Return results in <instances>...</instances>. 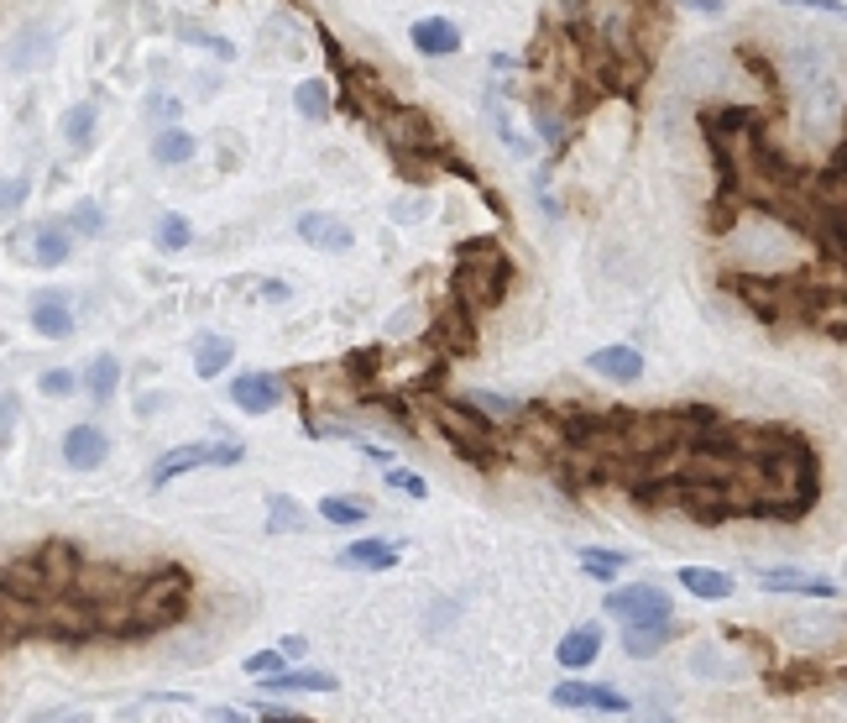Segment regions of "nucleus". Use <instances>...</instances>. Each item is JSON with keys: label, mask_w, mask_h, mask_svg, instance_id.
<instances>
[{"label": "nucleus", "mask_w": 847, "mask_h": 723, "mask_svg": "<svg viewBox=\"0 0 847 723\" xmlns=\"http://www.w3.org/2000/svg\"><path fill=\"white\" fill-rule=\"evenodd\" d=\"M194 608V583L183 566H158L152 577H141L137 598L126 608V624H120V640H147V635H162L173 624L189 619Z\"/></svg>", "instance_id": "1"}, {"label": "nucleus", "mask_w": 847, "mask_h": 723, "mask_svg": "<svg viewBox=\"0 0 847 723\" xmlns=\"http://www.w3.org/2000/svg\"><path fill=\"white\" fill-rule=\"evenodd\" d=\"M795 231L780 216H749V221L728 226V262L738 273H759V279H785L795 268Z\"/></svg>", "instance_id": "2"}, {"label": "nucleus", "mask_w": 847, "mask_h": 723, "mask_svg": "<svg viewBox=\"0 0 847 723\" xmlns=\"http://www.w3.org/2000/svg\"><path fill=\"white\" fill-rule=\"evenodd\" d=\"M80 566H84V556L74 541H47V545L27 551V556H17V562L6 566L0 587H11V593H21V598H32V602H53V598H63V593H74Z\"/></svg>", "instance_id": "3"}, {"label": "nucleus", "mask_w": 847, "mask_h": 723, "mask_svg": "<svg viewBox=\"0 0 847 723\" xmlns=\"http://www.w3.org/2000/svg\"><path fill=\"white\" fill-rule=\"evenodd\" d=\"M137 587H141V577L120 562H84L80 577H74V593H80L84 602H95L99 629L116 635V640H120V624H126V608L137 598Z\"/></svg>", "instance_id": "4"}, {"label": "nucleus", "mask_w": 847, "mask_h": 723, "mask_svg": "<svg viewBox=\"0 0 847 723\" xmlns=\"http://www.w3.org/2000/svg\"><path fill=\"white\" fill-rule=\"evenodd\" d=\"M430 420H434V430H440V436H445V441H451L472 467H481V472L493 467L502 436L493 430V420H487L481 409H472L466 399H430Z\"/></svg>", "instance_id": "5"}, {"label": "nucleus", "mask_w": 847, "mask_h": 723, "mask_svg": "<svg viewBox=\"0 0 847 723\" xmlns=\"http://www.w3.org/2000/svg\"><path fill=\"white\" fill-rule=\"evenodd\" d=\"M512 283V262L497 252L493 241H472L460 247V268H455V294L466 310H493Z\"/></svg>", "instance_id": "6"}, {"label": "nucleus", "mask_w": 847, "mask_h": 723, "mask_svg": "<svg viewBox=\"0 0 847 723\" xmlns=\"http://www.w3.org/2000/svg\"><path fill=\"white\" fill-rule=\"evenodd\" d=\"M377 126H382L388 147L398 153V163H419L424 153H440L434 120L424 116V111H414V105H388V111L377 116Z\"/></svg>", "instance_id": "7"}, {"label": "nucleus", "mask_w": 847, "mask_h": 723, "mask_svg": "<svg viewBox=\"0 0 847 723\" xmlns=\"http://www.w3.org/2000/svg\"><path fill=\"white\" fill-rule=\"evenodd\" d=\"M780 640L790 650H801V656H827V650H837L847 640V619L832 614V608H801V614H790L780 624Z\"/></svg>", "instance_id": "8"}, {"label": "nucleus", "mask_w": 847, "mask_h": 723, "mask_svg": "<svg viewBox=\"0 0 847 723\" xmlns=\"http://www.w3.org/2000/svg\"><path fill=\"white\" fill-rule=\"evenodd\" d=\"M42 635H47V640H63V645L95 640V635H105V629H99V608L84 602L80 593H63V598L42 602Z\"/></svg>", "instance_id": "9"}, {"label": "nucleus", "mask_w": 847, "mask_h": 723, "mask_svg": "<svg viewBox=\"0 0 847 723\" xmlns=\"http://www.w3.org/2000/svg\"><path fill=\"white\" fill-rule=\"evenodd\" d=\"M236 462H241V446H231V441L178 446V451H168V457H158V462H152V488H168L173 478L194 472V467H236Z\"/></svg>", "instance_id": "10"}, {"label": "nucleus", "mask_w": 847, "mask_h": 723, "mask_svg": "<svg viewBox=\"0 0 847 723\" xmlns=\"http://www.w3.org/2000/svg\"><path fill=\"white\" fill-rule=\"evenodd\" d=\"M607 614L623 624H670V598H665V587H654V583L612 587Z\"/></svg>", "instance_id": "11"}, {"label": "nucleus", "mask_w": 847, "mask_h": 723, "mask_svg": "<svg viewBox=\"0 0 847 723\" xmlns=\"http://www.w3.org/2000/svg\"><path fill=\"white\" fill-rule=\"evenodd\" d=\"M690 677L696 682H711V687H732L749 677V661L743 656H732L728 645H696V656H690Z\"/></svg>", "instance_id": "12"}, {"label": "nucleus", "mask_w": 847, "mask_h": 723, "mask_svg": "<svg viewBox=\"0 0 847 723\" xmlns=\"http://www.w3.org/2000/svg\"><path fill=\"white\" fill-rule=\"evenodd\" d=\"M550 703L554 708H596V713H628V698L623 692H612V682H560L550 687Z\"/></svg>", "instance_id": "13"}, {"label": "nucleus", "mask_w": 847, "mask_h": 723, "mask_svg": "<svg viewBox=\"0 0 847 723\" xmlns=\"http://www.w3.org/2000/svg\"><path fill=\"white\" fill-rule=\"evenodd\" d=\"M231 404L241 415H273L283 404V378H273V373H241L231 383Z\"/></svg>", "instance_id": "14"}, {"label": "nucleus", "mask_w": 847, "mask_h": 723, "mask_svg": "<svg viewBox=\"0 0 847 723\" xmlns=\"http://www.w3.org/2000/svg\"><path fill=\"white\" fill-rule=\"evenodd\" d=\"M27 635H42V602L0 587V645L27 640Z\"/></svg>", "instance_id": "15"}, {"label": "nucleus", "mask_w": 847, "mask_h": 723, "mask_svg": "<svg viewBox=\"0 0 847 723\" xmlns=\"http://www.w3.org/2000/svg\"><path fill=\"white\" fill-rule=\"evenodd\" d=\"M105 457H110V436H105L99 425H74V430L63 436V462L74 467V472H95Z\"/></svg>", "instance_id": "16"}, {"label": "nucleus", "mask_w": 847, "mask_h": 723, "mask_svg": "<svg viewBox=\"0 0 847 723\" xmlns=\"http://www.w3.org/2000/svg\"><path fill=\"white\" fill-rule=\"evenodd\" d=\"M753 583L764 593H806V598H832L837 593L827 577H811V572H795V566H753Z\"/></svg>", "instance_id": "17"}, {"label": "nucleus", "mask_w": 847, "mask_h": 723, "mask_svg": "<svg viewBox=\"0 0 847 723\" xmlns=\"http://www.w3.org/2000/svg\"><path fill=\"white\" fill-rule=\"evenodd\" d=\"M294 226H298V241H309V247H319V252H346V247H351V226L340 221V216L304 210Z\"/></svg>", "instance_id": "18"}, {"label": "nucleus", "mask_w": 847, "mask_h": 723, "mask_svg": "<svg viewBox=\"0 0 847 723\" xmlns=\"http://www.w3.org/2000/svg\"><path fill=\"white\" fill-rule=\"evenodd\" d=\"M586 367H592L596 378H607V383H638V378H644V352L617 342V346L592 352V357H586Z\"/></svg>", "instance_id": "19"}, {"label": "nucleus", "mask_w": 847, "mask_h": 723, "mask_svg": "<svg viewBox=\"0 0 847 723\" xmlns=\"http://www.w3.org/2000/svg\"><path fill=\"white\" fill-rule=\"evenodd\" d=\"M596 656H602V624H575L571 635L554 645V661L565 666V671H586Z\"/></svg>", "instance_id": "20"}, {"label": "nucleus", "mask_w": 847, "mask_h": 723, "mask_svg": "<svg viewBox=\"0 0 847 723\" xmlns=\"http://www.w3.org/2000/svg\"><path fill=\"white\" fill-rule=\"evenodd\" d=\"M32 325H38V336L47 342H63V336H74V315H68V294H38L32 300Z\"/></svg>", "instance_id": "21"}, {"label": "nucleus", "mask_w": 847, "mask_h": 723, "mask_svg": "<svg viewBox=\"0 0 847 723\" xmlns=\"http://www.w3.org/2000/svg\"><path fill=\"white\" fill-rule=\"evenodd\" d=\"M670 624H623V656L628 661H654L670 645Z\"/></svg>", "instance_id": "22"}, {"label": "nucleus", "mask_w": 847, "mask_h": 723, "mask_svg": "<svg viewBox=\"0 0 847 723\" xmlns=\"http://www.w3.org/2000/svg\"><path fill=\"white\" fill-rule=\"evenodd\" d=\"M53 59V32L47 27H27L17 42H11V69H21V74H32V69H42V63Z\"/></svg>", "instance_id": "23"}, {"label": "nucleus", "mask_w": 847, "mask_h": 723, "mask_svg": "<svg viewBox=\"0 0 847 723\" xmlns=\"http://www.w3.org/2000/svg\"><path fill=\"white\" fill-rule=\"evenodd\" d=\"M414 48L424 53V59H451L455 48H460V32H455L445 17H424L414 27Z\"/></svg>", "instance_id": "24"}, {"label": "nucleus", "mask_w": 847, "mask_h": 723, "mask_svg": "<svg viewBox=\"0 0 847 723\" xmlns=\"http://www.w3.org/2000/svg\"><path fill=\"white\" fill-rule=\"evenodd\" d=\"M262 692H336V677L330 671H304V666H288L277 677H262Z\"/></svg>", "instance_id": "25"}, {"label": "nucleus", "mask_w": 847, "mask_h": 723, "mask_svg": "<svg viewBox=\"0 0 847 723\" xmlns=\"http://www.w3.org/2000/svg\"><path fill=\"white\" fill-rule=\"evenodd\" d=\"M336 562L351 566V572H388V566L398 562V545L393 541H356L340 551Z\"/></svg>", "instance_id": "26"}, {"label": "nucleus", "mask_w": 847, "mask_h": 723, "mask_svg": "<svg viewBox=\"0 0 847 723\" xmlns=\"http://www.w3.org/2000/svg\"><path fill=\"white\" fill-rule=\"evenodd\" d=\"M231 357H236V342H231V336H215V331L194 336V373H199V378H215V373H225V367H231Z\"/></svg>", "instance_id": "27"}, {"label": "nucleus", "mask_w": 847, "mask_h": 723, "mask_svg": "<svg viewBox=\"0 0 847 723\" xmlns=\"http://www.w3.org/2000/svg\"><path fill=\"white\" fill-rule=\"evenodd\" d=\"M680 587L701 602H728L732 598V577L728 572H711V566H686V572H680Z\"/></svg>", "instance_id": "28"}, {"label": "nucleus", "mask_w": 847, "mask_h": 723, "mask_svg": "<svg viewBox=\"0 0 847 723\" xmlns=\"http://www.w3.org/2000/svg\"><path fill=\"white\" fill-rule=\"evenodd\" d=\"M199 153L194 132H183V126H162L158 137H152V158L162 163V168H178V163H189Z\"/></svg>", "instance_id": "29"}, {"label": "nucleus", "mask_w": 847, "mask_h": 723, "mask_svg": "<svg viewBox=\"0 0 847 723\" xmlns=\"http://www.w3.org/2000/svg\"><path fill=\"white\" fill-rule=\"evenodd\" d=\"M304 524H309V509L298 499H288V493H273V499H267V530H273V535H298Z\"/></svg>", "instance_id": "30"}, {"label": "nucleus", "mask_w": 847, "mask_h": 723, "mask_svg": "<svg viewBox=\"0 0 847 723\" xmlns=\"http://www.w3.org/2000/svg\"><path fill=\"white\" fill-rule=\"evenodd\" d=\"M602 273H607L612 283H638V252L633 247H623V241H602Z\"/></svg>", "instance_id": "31"}, {"label": "nucleus", "mask_w": 847, "mask_h": 723, "mask_svg": "<svg viewBox=\"0 0 847 723\" xmlns=\"http://www.w3.org/2000/svg\"><path fill=\"white\" fill-rule=\"evenodd\" d=\"M319 520H330L336 530H356V524H367V503L330 493V499H319Z\"/></svg>", "instance_id": "32"}, {"label": "nucleus", "mask_w": 847, "mask_h": 723, "mask_svg": "<svg viewBox=\"0 0 847 723\" xmlns=\"http://www.w3.org/2000/svg\"><path fill=\"white\" fill-rule=\"evenodd\" d=\"M466 404L481 409L487 420H518V415H523V404L508 399V394H493V388H466Z\"/></svg>", "instance_id": "33"}, {"label": "nucleus", "mask_w": 847, "mask_h": 723, "mask_svg": "<svg viewBox=\"0 0 847 723\" xmlns=\"http://www.w3.org/2000/svg\"><path fill=\"white\" fill-rule=\"evenodd\" d=\"M294 105H298V116H304V120H325V116H330V84H325V80H304V84H298V95H294Z\"/></svg>", "instance_id": "34"}, {"label": "nucleus", "mask_w": 847, "mask_h": 723, "mask_svg": "<svg viewBox=\"0 0 847 723\" xmlns=\"http://www.w3.org/2000/svg\"><path fill=\"white\" fill-rule=\"evenodd\" d=\"M581 566H586V577L612 583V577L628 566V556H623V551H607V545H586V551H581Z\"/></svg>", "instance_id": "35"}, {"label": "nucleus", "mask_w": 847, "mask_h": 723, "mask_svg": "<svg viewBox=\"0 0 847 723\" xmlns=\"http://www.w3.org/2000/svg\"><path fill=\"white\" fill-rule=\"evenodd\" d=\"M84 383H89V394H95V399H110V394H116V383H120V362L116 357H95V362H89V373H84Z\"/></svg>", "instance_id": "36"}, {"label": "nucleus", "mask_w": 847, "mask_h": 723, "mask_svg": "<svg viewBox=\"0 0 847 723\" xmlns=\"http://www.w3.org/2000/svg\"><path fill=\"white\" fill-rule=\"evenodd\" d=\"M152 237H158L162 252H183V247L194 241V226L183 221V216H158V231H152Z\"/></svg>", "instance_id": "37"}, {"label": "nucleus", "mask_w": 847, "mask_h": 723, "mask_svg": "<svg viewBox=\"0 0 847 723\" xmlns=\"http://www.w3.org/2000/svg\"><path fill=\"white\" fill-rule=\"evenodd\" d=\"M95 120H99L95 105H74V111L63 116V137L74 142V147H84V142L95 137Z\"/></svg>", "instance_id": "38"}, {"label": "nucleus", "mask_w": 847, "mask_h": 723, "mask_svg": "<svg viewBox=\"0 0 847 723\" xmlns=\"http://www.w3.org/2000/svg\"><path fill=\"white\" fill-rule=\"evenodd\" d=\"M63 258H68V231H63V226H47L38 237V262L42 268H59Z\"/></svg>", "instance_id": "39"}, {"label": "nucleus", "mask_w": 847, "mask_h": 723, "mask_svg": "<svg viewBox=\"0 0 847 723\" xmlns=\"http://www.w3.org/2000/svg\"><path fill=\"white\" fill-rule=\"evenodd\" d=\"M68 231H80V237H99L105 231V210L95 200H80L68 210Z\"/></svg>", "instance_id": "40"}, {"label": "nucleus", "mask_w": 847, "mask_h": 723, "mask_svg": "<svg viewBox=\"0 0 847 723\" xmlns=\"http://www.w3.org/2000/svg\"><path fill=\"white\" fill-rule=\"evenodd\" d=\"M277 671H288L283 650H256V656H246V677H277Z\"/></svg>", "instance_id": "41"}, {"label": "nucleus", "mask_w": 847, "mask_h": 723, "mask_svg": "<svg viewBox=\"0 0 847 723\" xmlns=\"http://www.w3.org/2000/svg\"><path fill=\"white\" fill-rule=\"evenodd\" d=\"M638 723H675V713H670V692H649V703L638 708Z\"/></svg>", "instance_id": "42"}, {"label": "nucleus", "mask_w": 847, "mask_h": 723, "mask_svg": "<svg viewBox=\"0 0 847 723\" xmlns=\"http://www.w3.org/2000/svg\"><path fill=\"white\" fill-rule=\"evenodd\" d=\"M74 373H68V367H53V373H42V394H53V399H68V394H74Z\"/></svg>", "instance_id": "43"}, {"label": "nucleus", "mask_w": 847, "mask_h": 723, "mask_svg": "<svg viewBox=\"0 0 847 723\" xmlns=\"http://www.w3.org/2000/svg\"><path fill=\"white\" fill-rule=\"evenodd\" d=\"M388 482H393L398 493H409V499H424V478H419V472H403V467H393V472H388Z\"/></svg>", "instance_id": "44"}, {"label": "nucleus", "mask_w": 847, "mask_h": 723, "mask_svg": "<svg viewBox=\"0 0 847 723\" xmlns=\"http://www.w3.org/2000/svg\"><path fill=\"white\" fill-rule=\"evenodd\" d=\"M533 132H539L544 142H560V137H565V120L550 116V111H539V116H533Z\"/></svg>", "instance_id": "45"}, {"label": "nucleus", "mask_w": 847, "mask_h": 723, "mask_svg": "<svg viewBox=\"0 0 847 723\" xmlns=\"http://www.w3.org/2000/svg\"><path fill=\"white\" fill-rule=\"evenodd\" d=\"M147 111H152L162 126H178V101H173V95H152V105H147Z\"/></svg>", "instance_id": "46"}, {"label": "nucleus", "mask_w": 847, "mask_h": 723, "mask_svg": "<svg viewBox=\"0 0 847 723\" xmlns=\"http://www.w3.org/2000/svg\"><path fill=\"white\" fill-rule=\"evenodd\" d=\"M21 200H27V184H21V179H11V184H0V216H6V210H17Z\"/></svg>", "instance_id": "47"}, {"label": "nucleus", "mask_w": 847, "mask_h": 723, "mask_svg": "<svg viewBox=\"0 0 847 723\" xmlns=\"http://www.w3.org/2000/svg\"><path fill=\"white\" fill-rule=\"evenodd\" d=\"M277 650H283V661H304V656H309V640H304V635H283Z\"/></svg>", "instance_id": "48"}, {"label": "nucleus", "mask_w": 847, "mask_h": 723, "mask_svg": "<svg viewBox=\"0 0 847 723\" xmlns=\"http://www.w3.org/2000/svg\"><path fill=\"white\" fill-rule=\"evenodd\" d=\"M414 304H403V315H393V325H388V336H409V331H414Z\"/></svg>", "instance_id": "49"}, {"label": "nucleus", "mask_w": 847, "mask_h": 723, "mask_svg": "<svg viewBox=\"0 0 847 723\" xmlns=\"http://www.w3.org/2000/svg\"><path fill=\"white\" fill-rule=\"evenodd\" d=\"M424 210H430V205H424V200H403V205H398V221H419Z\"/></svg>", "instance_id": "50"}, {"label": "nucleus", "mask_w": 847, "mask_h": 723, "mask_svg": "<svg viewBox=\"0 0 847 723\" xmlns=\"http://www.w3.org/2000/svg\"><path fill=\"white\" fill-rule=\"evenodd\" d=\"M262 723H315V719H304V713H277V708H267V713H262Z\"/></svg>", "instance_id": "51"}, {"label": "nucleus", "mask_w": 847, "mask_h": 723, "mask_svg": "<svg viewBox=\"0 0 847 723\" xmlns=\"http://www.w3.org/2000/svg\"><path fill=\"white\" fill-rule=\"evenodd\" d=\"M80 719V713H74V708H53V713H42L38 723H74Z\"/></svg>", "instance_id": "52"}, {"label": "nucleus", "mask_w": 847, "mask_h": 723, "mask_svg": "<svg viewBox=\"0 0 847 723\" xmlns=\"http://www.w3.org/2000/svg\"><path fill=\"white\" fill-rule=\"evenodd\" d=\"M215 723H246V719H241L236 708H215Z\"/></svg>", "instance_id": "53"}, {"label": "nucleus", "mask_w": 847, "mask_h": 723, "mask_svg": "<svg viewBox=\"0 0 847 723\" xmlns=\"http://www.w3.org/2000/svg\"><path fill=\"white\" fill-rule=\"evenodd\" d=\"M690 6H696V11H717V17H722V0H690Z\"/></svg>", "instance_id": "54"}]
</instances>
